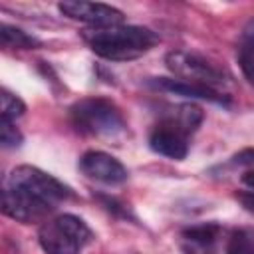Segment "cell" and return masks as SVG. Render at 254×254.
Returning <instances> with one entry per match:
<instances>
[{"instance_id":"9c48e42d","label":"cell","mask_w":254,"mask_h":254,"mask_svg":"<svg viewBox=\"0 0 254 254\" xmlns=\"http://www.w3.org/2000/svg\"><path fill=\"white\" fill-rule=\"evenodd\" d=\"M79 169L85 177L103 185H121L127 181V169L121 161L103 151H87L79 159Z\"/></svg>"},{"instance_id":"ac0fdd59","label":"cell","mask_w":254,"mask_h":254,"mask_svg":"<svg viewBox=\"0 0 254 254\" xmlns=\"http://www.w3.org/2000/svg\"><path fill=\"white\" fill-rule=\"evenodd\" d=\"M232 165L238 167H254V149H244L232 157Z\"/></svg>"},{"instance_id":"5bb4252c","label":"cell","mask_w":254,"mask_h":254,"mask_svg":"<svg viewBox=\"0 0 254 254\" xmlns=\"http://www.w3.org/2000/svg\"><path fill=\"white\" fill-rule=\"evenodd\" d=\"M226 254H254V228H238L230 234Z\"/></svg>"},{"instance_id":"30bf717a","label":"cell","mask_w":254,"mask_h":254,"mask_svg":"<svg viewBox=\"0 0 254 254\" xmlns=\"http://www.w3.org/2000/svg\"><path fill=\"white\" fill-rule=\"evenodd\" d=\"M151 85L155 89L169 91V93L183 95V97H190V99H204V101L218 103V105H228L230 103V97L224 91L212 89L208 85H200V83H194V81L179 79V77H155V79H151Z\"/></svg>"},{"instance_id":"3957f363","label":"cell","mask_w":254,"mask_h":254,"mask_svg":"<svg viewBox=\"0 0 254 254\" xmlns=\"http://www.w3.org/2000/svg\"><path fill=\"white\" fill-rule=\"evenodd\" d=\"M38 240L46 254H79L93 240V232L79 216L60 214L46 220L38 232Z\"/></svg>"},{"instance_id":"2e32d148","label":"cell","mask_w":254,"mask_h":254,"mask_svg":"<svg viewBox=\"0 0 254 254\" xmlns=\"http://www.w3.org/2000/svg\"><path fill=\"white\" fill-rule=\"evenodd\" d=\"M24 141L20 129L14 125V121L8 119H0V143L4 149H16L20 147Z\"/></svg>"},{"instance_id":"d6986e66","label":"cell","mask_w":254,"mask_h":254,"mask_svg":"<svg viewBox=\"0 0 254 254\" xmlns=\"http://www.w3.org/2000/svg\"><path fill=\"white\" fill-rule=\"evenodd\" d=\"M236 198L240 200V204L246 208V210H250V212H254V190H246V192H238L236 194Z\"/></svg>"},{"instance_id":"44dd1931","label":"cell","mask_w":254,"mask_h":254,"mask_svg":"<svg viewBox=\"0 0 254 254\" xmlns=\"http://www.w3.org/2000/svg\"><path fill=\"white\" fill-rule=\"evenodd\" d=\"M244 38H246V42H252L254 44V20L248 22V26L244 28Z\"/></svg>"},{"instance_id":"8992f818","label":"cell","mask_w":254,"mask_h":254,"mask_svg":"<svg viewBox=\"0 0 254 254\" xmlns=\"http://www.w3.org/2000/svg\"><path fill=\"white\" fill-rule=\"evenodd\" d=\"M56 206L48 204L46 200L22 190V189H16V187H6L4 190V202H2V210L6 216L18 220V222H24V224H30V222H38L42 218H46Z\"/></svg>"},{"instance_id":"7c38bea8","label":"cell","mask_w":254,"mask_h":254,"mask_svg":"<svg viewBox=\"0 0 254 254\" xmlns=\"http://www.w3.org/2000/svg\"><path fill=\"white\" fill-rule=\"evenodd\" d=\"M0 38H2V46L6 48H16V50H34L40 46V40H36L34 36H30L28 32L10 26V24H2L0 28Z\"/></svg>"},{"instance_id":"e0dca14e","label":"cell","mask_w":254,"mask_h":254,"mask_svg":"<svg viewBox=\"0 0 254 254\" xmlns=\"http://www.w3.org/2000/svg\"><path fill=\"white\" fill-rule=\"evenodd\" d=\"M238 64H240V69L244 73V77L248 79L250 85H254V44L252 42H246L240 52H238Z\"/></svg>"},{"instance_id":"5b68a950","label":"cell","mask_w":254,"mask_h":254,"mask_svg":"<svg viewBox=\"0 0 254 254\" xmlns=\"http://www.w3.org/2000/svg\"><path fill=\"white\" fill-rule=\"evenodd\" d=\"M8 187H16L22 189L42 200H46L48 204L56 206L62 200H67L71 196V189L67 185H64L62 181H58L56 177H52L50 173L38 169V167H30V165H20L10 173L8 179Z\"/></svg>"},{"instance_id":"ba28073f","label":"cell","mask_w":254,"mask_h":254,"mask_svg":"<svg viewBox=\"0 0 254 254\" xmlns=\"http://www.w3.org/2000/svg\"><path fill=\"white\" fill-rule=\"evenodd\" d=\"M60 12L71 20H79L83 24H89L93 28H111V26H121L123 22V12L117 10L115 6L109 4H99V2H62Z\"/></svg>"},{"instance_id":"8fae6325","label":"cell","mask_w":254,"mask_h":254,"mask_svg":"<svg viewBox=\"0 0 254 254\" xmlns=\"http://www.w3.org/2000/svg\"><path fill=\"white\" fill-rule=\"evenodd\" d=\"M220 226L218 224H198L183 232V250L185 254H216Z\"/></svg>"},{"instance_id":"9a60e30c","label":"cell","mask_w":254,"mask_h":254,"mask_svg":"<svg viewBox=\"0 0 254 254\" xmlns=\"http://www.w3.org/2000/svg\"><path fill=\"white\" fill-rule=\"evenodd\" d=\"M0 99H2V119L16 121L18 117L24 115V111H26V103H24L18 95L10 93L8 89H2Z\"/></svg>"},{"instance_id":"7a4b0ae2","label":"cell","mask_w":254,"mask_h":254,"mask_svg":"<svg viewBox=\"0 0 254 254\" xmlns=\"http://www.w3.org/2000/svg\"><path fill=\"white\" fill-rule=\"evenodd\" d=\"M73 127L91 137L115 139L125 133V119L119 107L103 97H85L71 105L69 109Z\"/></svg>"},{"instance_id":"6da1fadb","label":"cell","mask_w":254,"mask_h":254,"mask_svg":"<svg viewBox=\"0 0 254 254\" xmlns=\"http://www.w3.org/2000/svg\"><path fill=\"white\" fill-rule=\"evenodd\" d=\"M87 46L105 60L129 62L137 60L159 44V36L143 26H111V28H91L83 32Z\"/></svg>"},{"instance_id":"277c9868","label":"cell","mask_w":254,"mask_h":254,"mask_svg":"<svg viewBox=\"0 0 254 254\" xmlns=\"http://www.w3.org/2000/svg\"><path fill=\"white\" fill-rule=\"evenodd\" d=\"M165 64L179 79L208 85L212 89H218L220 85L224 87L228 83V73L222 67H218L214 62H210L208 58H204L202 54H196V52L173 50L167 54Z\"/></svg>"},{"instance_id":"4fadbf2b","label":"cell","mask_w":254,"mask_h":254,"mask_svg":"<svg viewBox=\"0 0 254 254\" xmlns=\"http://www.w3.org/2000/svg\"><path fill=\"white\" fill-rule=\"evenodd\" d=\"M169 117L175 119L189 135H192V133L200 127V123H202V119H204V113H202V109H200L198 105H194V103H183V105H179Z\"/></svg>"},{"instance_id":"ffe728a7","label":"cell","mask_w":254,"mask_h":254,"mask_svg":"<svg viewBox=\"0 0 254 254\" xmlns=\"http://www.w3.org/2000/svg\"><path fill=\"white\" fill-rule=\"evenodd\" d=\"M242 183L254 190V169H252V171H246V173L242 175Z\"/></svg>"},{"instance_id":"52a82bcc","label":"cell","mask_w":254,"mask_h":254,"mask_svg":"<svg viewBox=\"0 0 254 254\" xmlns=\"http://www.w3.org/2000/svg\"><path fill=\"white\" fill-rule=\"evenodd\" d=\"M149 147L163 157L181 161L189 153V133L167 115L153 127L149 135Z\"/></svg>"}]
</instances>
